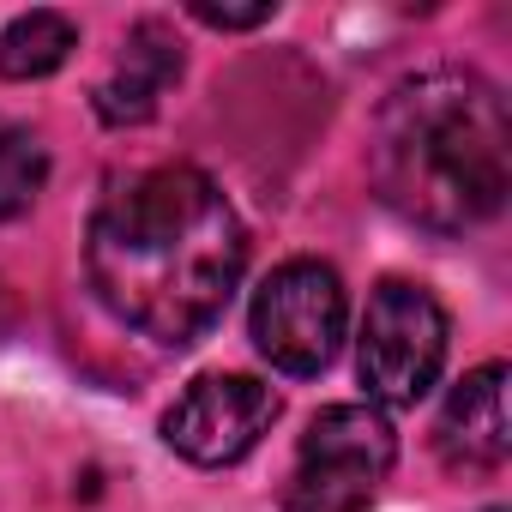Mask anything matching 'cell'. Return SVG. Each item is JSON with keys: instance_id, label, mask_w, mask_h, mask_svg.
I'll return each mask as SVG.
<instances>
[{"instance_id": "7", "label": "cell", "mask_w": 512, "mask_h": 512, "mask_svg": "<svg viewBox=\"0 0 512 512\" xmlns=\"http://www.w3.org/2000/svg\"><path fill=\"white\" fill-rule=\"evenodd\" d=\"M434 452L458 476H488V470L506 464V452H512V428H506V362H482V368H470L446 392V410L434 422Z\"/></svg>"}, {"instance_id": "2", "label": "cell", "mask_w": 512, "mask_h": 512, "mask_svg": "<svg viewBox=\"0 0 512 512\" xmlns=\"http://www.w3.org/2000/svg\"><path fill=\"white\" fill-rule=\"evenodd\" d=\"M368 175L398 217L434 235L488 223L512 193L506 97L470 67L410 73L374 115Z\"/></svg>"}, {"instance_id": "6", "label": "cell", "mask_w": 512, "mask_h": 512, "mask_svg": "<svg viewBox=\"0 0 512 512\" xmlns=\"http://www.w3.org/2000/svg\"><path fill=\"white\" fill-rule=\"evenodd\" d=\"M278 422V392L253 374H205L193 380L175 410L163 416V440L187 458V464H235L260 446Z\"/></svg>"}, {"instance_id": "5", "label": "cell", "mask_w": 512, "mask_h": 512, "mask_svg": "<svg viewBox=\"0 0 512 512\" xmlns=\"http://www.w3.org/2000/svg\"><path fill=\"white\" fill-rule=\"evenodd\" d=\"M344 320H350V302H344L338 272L320 260H284L253 296L247 332L272 368L320 374L344 344Z\"/></svg>"}, {"instance_id": "1", "label": "cell", "mask_w": 512, "mask_h": 512, "mask_svg": "<svg viewBox=\"0 0 512 512\" xmlns=\"http://www.w3.org/2000/svg\"><path fill=\"white\" fill-rule=\"evenodd\" d=\"M241 266V217L223 187L193 163H163L121 181L97 205L85 235V272L97 302L121 326L169 350L199 344L223 320Z\"/></svg>"}, {"instance_id": "12", "label": "cell", "mask_w": 512, "mask_h": 512, "mask_svg": "<svg viewBox=\"0 0 512 512\" xmlns=\"http://www.w3.org/2000/svg\"><path fill=\"white\" fill-rule=\"evenodd\" d=\"M488 512H506V506H488Z\"/></svg>"}, {"instance_id": "9", "label": "cell", "mask_w": 512, "mask_h": 512, "mask_svg": "<svg viewBox=\"0 0 512 512\" xmlns=\"http://www.w3.org/2000/svg\"><path fill=\"white\" fill-rule=\"evenodd\" d=\"M79 49V25L67 13H19L0 31V79H49L55 67H67V55Z\"/></svg>"}, {"instance_id": "3", "label": "cell", "mask_w": 512, "mask_h": 512, "mask_svg": "<svg viewBox=\"0 0 512 512\" xmlns=\"http://www.w3.org/2000/svg\"><path fill=\"white\" fill-rule=\"evenodd\" d=\"M398 434L380 404H326L284 482V512H362L392 476Z\"/></svg>"}, {"instance_id": "10", "label": "cell", "mask_w": 512, "mask_h": 512, "mask_svg": "<svg viewBox=\"0 0 512 512\" xmlns=\"http://www.w3.org/2000/svg\"><path fill=\"white\" fill-rule=\"evenodd\" d=\"M43 181H49V145L31 127H0V223L25 217Z\"/></svg>"}, {"instance_id": "4", "label": "cell", "mask_w": 512, "mask_h": 512, "mask_svg": "<svg viewBox=\"0 0 512 512\" xmlns=\"http://www.w3.org/2000/svg\"><path fill=\"white\" fill-rule=\"evenodd\" d=\"M446 368V308L410 284L386 278L362 314V386L374 404L410 410Z\"/></svg>"}, {"instance_id": "11", "label": "cell", "mask_w": 512, "mask_h": 512, "mask_svg": "<svg viewBox=\"0 0 512 512\" xmlns=\"http://www.w3.org/2000/svg\"><path fill=\"white\" fill-rule=\"evenodd\" d=\"M278 7L272 0H260V7H211V0H193V19L211 25V31H253V25H266Z\"/></svg>"}, {"instance_id": "8", "label": "cell", "mask_w": 512, "mask_h": 512, "mask_svg": "<svg viewBox=\"0 0 512 512\" xmlns=\"http://www.w3.org/2000/svg\"><path fill=\"white\" fill-rule=\"evenodd\" d=\"M181 67H187V55H181L175 31H169L163 19H139V25L127 31L121 67L97 85V115H103L109 127H139V121H151V115H157V97L181 79Z\"/></svg>"}]
</instances>
